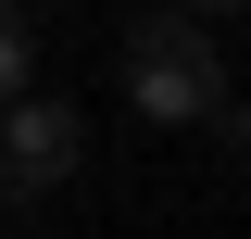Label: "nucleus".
I'll use <instances>...</instances> for the list:
<instances>
[{"label":"nucleus","mask_w":251,"mask_h":239,"mask_svg":"<svg viewBox=\"0 0 251 239\" xmlns=\"http://www.w3.org/2000/svg\"><path fill=\"white\" fill-rule=\"evenodd\" d=\"M113 63H126V101H138L151 126H201V114L226 101V51H214V13H188V0H176V13H138Z\"/></svg>","instance_id":"1"},{"label":"nucleus","mask_w":251,"mask_h":239,"mask_svg":"<svg viewBox=\"0 0 251 239\" xmlns=\"http://www.w3.org/2000/svg\"><path fill=\"white\" fill-rule=\"evenodd\" d=\"M75 164H88V114H75V101H38V89L0 101V202H38V189H63Z\"/></svg>","instance_id":"2"},{"label":"nucleus","mask_w":251,"mask_h":239,"mask_svg":"<svg viewBox=\"0 0 251 239\" xmlns=\"http://www.w3.org/2000/svg\"><path fill=\"white\" fill-rule=\"evenodd\" d=\"M201 126H214V151H226V164H251V101H214Z\"/></svg>","instance_id":"3"},{"label":"nucleus","mask_w":251,"mask_h":239,"mask_svg":"<svg viewBox=\"0 0 251 239\" xmlns=\"http://www.w3.org/2000/svg\"><path fill=\"white\" fill-rule=\"evenodd\" d=\"M25 89V13H13V0H0V101Z\"/></svg>","instance_id":"4"},{"label":"nucleus","mask_w":251,"mask_h":239,"mask_svg":"<svg viewBox=\"0 0 251 239\" xmlns=\"http://www.w3.org/2000/svg\"><path fill=\"white\" fill-rule=\"evenodd\" d=\"M188 13H239V0H188Z\"/></svg>","instance_id":"5"}]
</instances>
